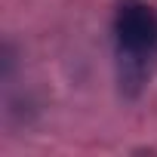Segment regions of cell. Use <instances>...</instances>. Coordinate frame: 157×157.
<instances>
[{
  "label": "cell",
  "instance_id": "1",
  "mask_svg": "<svg viewBox=\"0 0 157 157\" xmlns=\"http://www.w3.org/2000/svg\"><path fill=\"white\" fill-rule=\"evenodd\" d=\"M114 65L126 99H139L157 71V10L145 0H120L114 19Z\"/></svg>",
  "mask_w": 157,
  "mask_h": 157
}]
</instances>
